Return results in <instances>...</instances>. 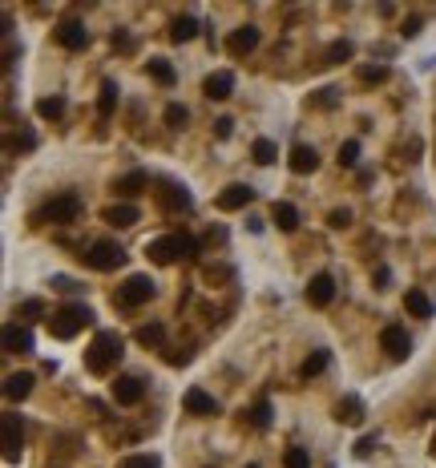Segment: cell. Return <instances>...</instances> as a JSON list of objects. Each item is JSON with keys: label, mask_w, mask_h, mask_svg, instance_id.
Masks as SVG:
<instances>
[{"label": "cell", "mask_w": 436, "mask_h": 468, "mask_svg": "<svg viewBox=\"0 0 436 468\" xmlns=\"http://www.w3.org/2000/svg\"><path fill=\"white\" fill-rule=\"evenodd\" d=\"M125 356V339L117 331H97L93 335V344L85 347V368L93 376H110L117 368V359Z\"/></svg>", "instance_id": "obj_1"}, {"label": "cell", "mask_w": 436, "mask_h": 468, "mask_svg": "<svg viewBox=\"0 0 436 468\" xmlns=\"http://www.w3.org/2000/svg\"><path fill=\"white\" fill-rule=\"evenodd\" d=\"M93 323V311L85 307V303H69V307L53 311L49 315V335L53 339H73L81 327H89Z\"/></svg>", "instance_id": "obj_2"}, {"label": "cell", "mask_w": 436, "mask_h": 468, "mask_svg": "<svg viewBox=\"0 0 436 468\" xmlns=\"http://www.w3.org/2000/svg\"><path fill=\"white\" fill-rule=\"evenodd\" d=\"M85 262L93 267V271H117V267L125 262V250L117 247L113 238H97V243H89Z\"/></svg>", "instance_id": "obj_3"}, {"label": "cell", "mask_w": 436, "mask_h": 468, "mask_svg": "<svg viewBox=\"0 0 436 468\" xmlns=\"http://www.w3.org/2000/svg\"><path fill=\"white\" fill-rule=\"evenodd\" d=\"M158 295V287H154L150 275H129L122 287H117V303L122 307H142V303H150Z\"/></svg>", "instance_id": "obj_4"}, {"label": "cell", "mask_w": 436, "mask_h": 468, "mask_svg": "<svg viewBox=\"0 0 436 468\" xmlns=\"http://www.w3.org/2000/svg\"><path fill=\"white\" fill-rule=\"evenodd\" d=\"M37 218L41 222H77V218H81V198H77V194L53 198V202H45V210H41Z\"/></svg>", "instance_id": "obj_5"}, {"label": "cell", "mask_w": 436, "mask_h": 468, "mask_svg": "<svg viewBox=\"0 0 436 468\" xmlns=\"http://www.w3.org/2000/svg\"><path fill=\"white\" fill-rule=\"evenodd\" d=\"M53 37H57V45H61V49H85L89 45V28L81 25V21H77V16H65L61 25L53 28Z\"/></svg>", "instance_id": "obj_6"}, {"label": "cell", "mask_w": 436, "mask_h": 468, "mask_svg": "<svg viewBox=\"0 0 436 468\" xmlns=\"http://www.w3.org/2000/svg\"><path fill=\"white\" fill-rule=\"evenodd\" d=\"M21 448H25V424H21V416H4V460L9 464H16L21 460Z\"/></svg>", "instance_id": "obj_7"}, {"label": "cell", "mask_w": 436, "mask_h": 468, "mask_svg": "<svg viewBox=\"0 0 436 468\" xmlns=\"http://www.w3.org/2000/svg\"><path fill=\"white\" fill-rule=\"evenodd\" d=\"M380 347H384L392 359H408L412 339H408V331H404V327H396V323H392V327H384V331H380Z\"/></svg>", "instance_id": "obj_8"}, {"label": "cell", "mask_w": 436, "mask_h": 468, "mask_svg": "<svg viewBox=\"0 0 436 468\" xmlns=\"http://www.w3.org/2000/svg\"><path fill=\"white\" fill-rule=\"evenodd\" d=\"M142 395H146V388H142L137 376H117V380H113V400H117L122 408L142 404Z\"/></svg>", "instance_id": "obj_9"}, {"label": "cell", "mask_w": 436, "mask_h": 468, "mask_svg": "<svg viewBox=\"0 0 436 468\" xmlns=\"http://www.w3.org/2000/svg\"><path fill=\"white\" fill-rule=\"evenodd\" d=\"M146 255H150L154 262H174V259H182V247H178V234H162V238H150L146 243Z\"/></svg>", "instance_id": "obj_10"}, {"label": "cell", "mask_w": 436, "mask_h": 468, "mask_svg": "<svg viewBox=\"0 0 436 468\" xmlns=\"http://www.w3.org/2000/svg\"><path fill=\"white\" fill-rule=\"evenodd\" d=\"M250 198H255V190H250V186H243V182H230V186L223 190V194L214 198V202H218V210H226V214H235V210L250 206Z\"/></svg>", "instance_id": "obj_11"}, {"label": "cell", "mask_w": 436, "mask_h": 468, "mask_svg": "<svg viewBox=\"0 0 436 468\" xmlns=\"http://www.w3.org/2000/svg\"><path fill=\"white\" fill-rule=\"evenodd\" d=\"M336 299V279L331 275H312V283H307V303L312 307H327Z\"/></svg>", "instance_id": "obj_12"}, {"label": "cell", "mask_w": 436, "mask_h": 468, "mask_svg": "<svg viewBox=\"0 0 436 468\" xmlns=\"http://www.w3.org/2000/svg\"><path fill=\"white\" fill-rule=\"evenodd\" d=\"M226 49L235 53V57H247V53H255V49H259V28H255V25L235 28V33L226 37Z\"/></svg>", "instance_id": "obj_13"}, {"label": "cell", "mask_w": 436, "mask_h": 468, "mask_svg": "<svg viewBox=\"0 0 436 468\" xmlns=\"http://www.w3.org/2000/svg\"><path fill=\"white\" fill-rule=\"evenodd\" d=\"M182 404H186L190 416H218V400H214L211 392H202V388H190V392L182 395Z\"/></svg>", "instance_id": "obj_14"}, {"label": "cell", "mask_w": 436, "mask_h": 468, "mask_svg": "<svg viewBox=\"0 0 436 468\" xmlns=\"http://www.w3.org/2000/svg\"><path fill=\"white\" fill-rule=\"evenodd\" d=\"M202 93H206L211 101H226L230 93H235V73H226V69L211 73L206 81H202Z\"/></svg>", "instance_id": "obj_15"}, {"label": "cell", "mask_w": 436, "mask_h": 468, "mask_svg": "<svg viewBox=\"0 0 436 468\" xmlns=\"http://www.w3.org/2000/svg\"><path fill=\"white\" fill-rule=\"evenodd\" d=\"M4 351H9V356H28V351H33V335H28V327L9 323V327H4Z\"/></svg>", "instance_id": "obj_16"}, {"label": "cell", "mask_w": 436, "mask_h": 468, "mask_svg": "<svg viewBox=\"0 0 436 468\" xmlns=\"http://www.w3.org/2000/svg\"><path fill=\"white\" fill-rule=\"evenodd\" d=\"M287 161H291V170L295 174H315L319 170V154H315V146H303V142L299 146H291V158Z\"/></svg>", "instance_id": "obj_17"}, {"label": "cell", "mask_w": 436, "mask_h": 468, "mask_svg": "<svg viewBox=\"0 0 436 468\" xmlns=\"http://www.w3.org/2000/svg\"><path fill=\"white\" fill-rule=\"evenodd\" d=\"M33 383H37V376H33V371H13V376H9V380H4V400H25L28 392H33Z\"/></svg>", "instance_id": "obj_18"}, {"label": "cell", "mask_w": 436, "mask_h": 468, "mask_svg": "<svg viewBox=\"0 0 436 468\" xmlns=\"http://www.w3.org/2000/svg\"><path fill=\"white\" fill-rule=\"evenodd\" d=\"M137 218H142V214H137V206H134V202H117V206H110V210H105V222H110V226H117V230L134 226Z\"/></svg>", "instance_id": "obj_19"}, {"label": "cell", "mask_w": 436, "mask_h": 468, "mask_svg": "<svg viewBox=\"0 0 436 468\" xmlns=\"http://www.w3.org/2000/svg\"><path fill=\"white\" fill-rule=\"evenodd\" d=\"M271 218H275V226H279L283 234H291L295 226H299V210L291 206V202H275V206H271Z\"/></svg>", "instance_id": "obj_20"}, {"label": "cell", "mask_w": 436, "mask_h": 468, "mask_svg": "<svg viewBox=\"0 0 436 468\" xmlns=\"http://www.w3.org/2000/svg\"><path fill=\"white\" fill-rule=\"evenodd\" d=\"M146 186H150V174L134 170V174H125V178H117V186H113V190H117L122 198H134V194H142Z\"/></svg>", "instance_id": "obj_21"}, {"label": "cell", "mask_w": 436, "mask_h": 468, "mask_svg": "<svg viewBox=\"0 0 436 468\" xmlns=\"http://www.w3.org/2000/svg\"><path fill=\"white\" fill-rule=\"evenodd\" d=\"M404 311L416 315V319H432V299L424 295V291H408L404 295Z\"/></svg>", "instance_id": "obj_22"}, {"label": "cell", "mask_w": 436, "mask_h": 468, "mask_svg": "<svg viewBox=\"0 0 436 468\" xmlns=\"http://www.w3.org/2000/svg\"><path fill=\"white\" fill-rule=\"evenodd\" d=\"M198 21H194V16H178L174 25H170V41H174V45H186V41H194L198 37Z\"/></svg>", "instance_id": "obj_23"}, {"label": "cell", "mask_w": 436, "mask_h": 468, "mask_svg": "<svg viewBox=\"0 0 436 468\" xmlns=\"http://www.w3.org/2000/svg\"><path fill=\"white\" fill-rule=\"evenodd\" d=\"M336 420H339V424H360V420H363V404L356 400V395L339 400V404H336Z\"/></svg>", "instance_id": "obj_24"}, {"label": "cell", "mask_w": 436, "mask_h": 468, "mask_svg": "<svg viewBox=\"0 0 436 468\" xmlns=\"http://www.w3.org/2000/svg\"><path fill=\"white\" fill-rule=\"evenodd\" d=\"M113 110H117V81H101L97 113H101V117H113Z\"/></svg>", "instance_id": "obj_25"}, {"label": "cell", "mask_w": 436, "mask_h": 468, "mask_svg": "<svg viewBox=\"0 0 436 468\" xmlns=\"http://www.w3.org/2000/svg\"><path fill=\"white\" fill-rule=\"evenodd\" d=\"M137 344L142 347H162L166 344V327L162 323H146V327H137Z\"/></svg>", "instance_id": "obj_26"}, {"label": "cell", "mask_w": 436, "mask_h": 468, "mask_svg": "<svg viewBox=\"0 0 436 468\" xmlns=\"http://www.w3.org/2000/svg\"><path fill=\"white\" fill-rule=\"evenodd\" d=\"M150 77L158 81V85H174V81H178L174 65H170V61H162V57H150Z\"/></svg>", "instance_id": "obj_27"}, {"label": "cell", "mask_w": 436, "mask_h": 468, "mask_svg": "<svg viewBox=\"0 0 436 468\" xmlns=\"http://www.w3.org/2000/svg\"><path fill=\"white\" fill-rule=\"evenodd\" d=\"M327 359H331V356H327V351H312V356L303 359V368H299V376H303V380H312V376H319V371H324V368H327Z\"/></svg>", "instance_id": "obj_28"}, {"label": "cell", "mask_w": 436, "mask_h": 468, "mask_svg": "<svg viewBox=\"0 0 436 468\" xmlns=\"http://www.w3.org/2000/svg\"><path fill=\"white\" fill-rule=\"evenodd\" d=\"M37 113L45 117V122H57V117L65 113V97H41L37 101Z\"/></svg>", "instance_id": "obj_29"}, {"label": "cell", "mask_w": 436, "mask_h": 468, "mask_svg": "<svg viewBox=\"0 0 436 468\" xmlns=\"http://www.w3.org/2000/svg\"><path fill=\"white\" fill-rule=\"evenodd\" d=\"M250 154H255V161H259V166H271V161L279 158V154H275V142H267V137H259V142L250 146Z\"/></svg>", "instance_id": "obj_30"}, {"label": "cell", "mask_w": 436, "mask_h": 468, "mask_svg": "<svg viewBox=\"0 0 436 468\" xmlns=\"http://www.w3.org/2000/svg\"><path fill=\"white\" fill-rule=\"evenodd\" d=\"M162 202H166L170 210H186V206H190V194H186V190H178V186H166V190H162Z\"/></svg>", "instance_id": "obj_31"}, {"label": "cell", "mask_w": 436, "mask_h": 468, "mask_svg": "<svg viewBox=\"0 0 436 468\" xmlns=\"http://www.w3.org/2000/svg\"><path fill=\"white\" fill-rule=\"evenodd\" d=\"M250 424H255V428H267V424H271V400H255V408H250Z\"/></svg>", "instance_id": "obj_32"}, {"label": "cell", "mask_w": 436, "mask_h": 468, "mask_svg": "<svg viewBox=\"0 0 436 468\" xmlns=\"http://www.w3.org/2000/svg\"><path fill=\"white\" fill-rule=\"evenodd\" d=\"M351 41H336L331 49H327V65H344V61H351Z\"/></svg>", "instance_id": "obj_33"}, {"label": "cell", "mask_w": 436, "mask_h": 468, "mask_svg": "<svg viewBox=\"0 0 436 468\" xmlns=\"http://www.w3.org/2000/svg\"><path fill=\"white\" fill-rule=\"evenodd\" d=\"M283 468H312V456H307V448H287Z\"/></svg>", "instance_id": "obj_34"}, {"label": "cell", "mask_w": 436, "mask_h": 468, "mask_svg": "<svg viewBox=\"0 0 436 468\" xmlns=\"http://www.w3.org/2000/svg\"><path fill=\"white\" fill-rule=\"evenodd\" d=\"M186 117H190L186 105H178V101H174V105H166V125H170V129H182V125H186Z\"/></svg>", "instance_id": "obj_35"}, {"label": "cell", "mask_w": 436, "mask_h": 468, "mask_svg": "<svg viewBox=\"0 0 436 468\" xmlns=\"http://www.w3.org/2000/svg\"><path fill=\"white\" fill-rule=\"evenodd\" d=\"M360 161V142H344L339 146V166H356Z\"/></svg>", "instance_id": "obj_36"}, {"label": "cell", "mask_w": 436, "mask_h": 468, "mask_svg": "<svg viewBox=\"0 0 436 468\" xmlns=\"http://www.w3.org/2000/svg\"><path fill=\"white\" fill-rule=\"evenodd\" d=\"M158 464H162L158 456H129V460H122L117 468H158Z\"/></svg>", "instance_id": "obj_37"}, {"label": "cell", "mask_w": 436, "mask_h": 468, "mask_svg": "<svg viewBox=\"0 0 436 468\" xmlns=\"http://www.w3.org/2000/svg\"><path fill=\"white\" fill-rule=\"evenodd\" d=\"M327 226H336V230H348V226H351V210H331V214H327Z\"/></svg>", "instance_id": "obj_38"}, {"label": "cell", "mask_w": 436, "mask_h": 468, "mask_svg": "<svg viewBox=\"0 0 436 468\" xmlns=\"http://www.w3.org/2000/svg\"><path fill=\"white\" fill-rule=\"evenodd\" d=\"M384 77H388L384 65H368V69H360V81H368V85H372V81H384Z\"/></svg>", "instance_id": "obj_39"}, {"label": "cell", "mask_w": 436, "mask_h": 468, "mask_svg": "<svg viewBox=\"0 0 436 468\" xmlns=\"http://www.w3.org/2000/svg\"><path fill=\"white\" fill-rule=\"evenodd\" d=\"M41 311H45V303H41V299H25V303H21V315H25V319H37Z\"/></svg>", "instance_id": "obj_40"}, {"label": "cell", "mask_w": 436, "mask_h": 468, "mask_svg": "<svg viewBox=\"0 0 436 468\" xmlns=\"http://www.w3.org/2000/svg\"><path fill=\"white\" fill-rule=\"evenodd\" d=\"M312 105H324V110L327 105H336V89H319V93L312 97Z\"/></svg>", "instance_id": "obj_41"}, {"label": "cell", "mask_w": 436, "mask_h": 468, "mask_svg": "<svg viewBox=\"0 0 436 468\" xmlns=\"http://www.w3.org/2000/svg\"><path fill=\"white\" fill-rule=\"evenodd\" d=\"M214 134H218V137H230V134H235V122H230V117H218V122H214Z\"/></svg>", "instance_id": "obj_42"}, {"label": "cell", "mask_w": 436, "mask_h": 468, "mask_svg": "<svg viewBox=\"0 0 436 468\" xmlns=\"http://www.w3.org/2000/svg\"><path fill=\"white\" fill-rule=\"evenodd\" d=\"M400 33H404V37H416V33H420V16H408V21H404V28H400Z\"/></svg>", "instance_id": "obj_43"}, {"label": "cell", "mask_w": 436, "mask_h": 468, "mask_svg": "<svg viewBox=\"0 0 436 468\" xmlns=\"http://www.w3.org/2000/svg\"><path fill=\"white\" fill-rule=\"evenodd\" d=\"M372 448H376V436H363V440L356 444V456H368Z\"/></svg>", "instance_id": "obj_44"}, {"label": "cell", "mask_w": 436, "mask_h": 468, "mask_svg": "<svg viewBox=\"0 0 436 468\" xmlns=\"http://www.w3.org/2000/svg\"><path fill=\"white\" fill-rule=\"evenodd\" d=\"M166 359H170V363H190V351H170Z\"/></svg>", "instance_id": "obj_45"}, {"label": "cell", "mask_w": 436, "mask_h": 468, "mask_svg": "<svg viewBox=\"0 0 436 468\" xmlns=\"http://www.w3.org/2000/svg\"><path fill=\"white\" fill-rule=\"evenodd\" d=\"M432 456H436V436H432Z\"/></svg>", "instance_id": "obj_46"}, {"label": "cell", "mask_w": 436, "mask_h": 468, "mask_svg": "<svg viewBox=\"0 0 436 468\" xmlns=\"http://www.w3.org/2000/svg\"><path fill=\"white\" fill-rule=\"evenodd\" d=\"M247 468H259V464H247Z\"/></svg>", "instance_id": "obj_47"}]
</instances>
